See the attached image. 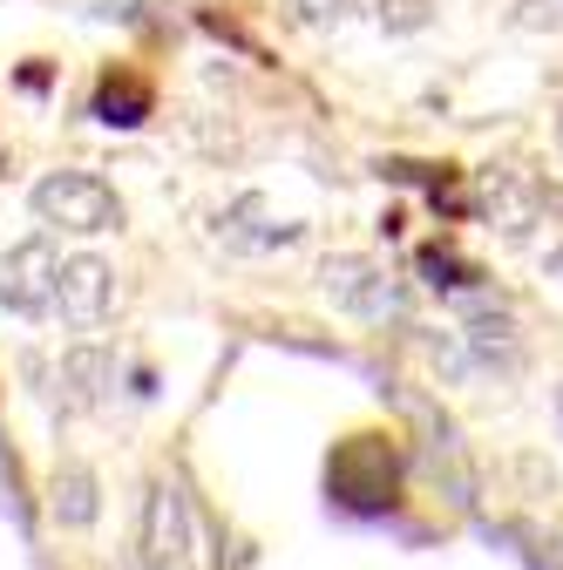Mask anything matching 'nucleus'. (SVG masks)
I'll return each mask as SVG.
<instances>
[{
  "instance_id": "obj_9",
  "label": "nucleus",
  "mask_w": 563,
  "mask_h": 570,
  "mask_svg": "<svg viewBox=\"0 0 563 570\" xmlns=\"http://www.w3.org/2000/svg\"><path fill=\"white\" fill-rule=\"evenodd\" d=\"M61 381H68V407H96L102 387L116 381V361H109L102 346H76V353L61 361Z\"/></svg>"
},
{
  "instance_id": "obj_7",
  "label": "nucleus",
  "mask_w": 563,
  "mask_h": 570,
  "mask_svg": "<svg viewBox=\"0 0 563 570\" xmlns=\"http://www.w3.org/2000/svg\"><path fill=\"white\" fill-rule=\"evenodd\" d=\"M218 232H225L231 252H271V245H293L299 238V225L293 218H271L265 197H238L225 218H218Z\"/></svg>"
},
{
  "instance_id": "obj_1",
  "label": "nucleus",
  "mask_w": 563,
  "mask_h": 570,
  "mask_svg": "<svg viewBox=\"0 0 563 570\" xmlns=\"http://www.w3.org/2000/svg\"><path fill=\"white\" fill-rule=\"evenodd\" d=\"M326 495L354 517H381L401 495V449L394 435H346L326 455Z\"/></svg>"
},
{
  "instance_id": "obj_4",
  "label": "nucleus",
  "mask_w": 563,
  "mask_h": 570,
  "mask_svg": "<svg viewBox=\"0 0 563 570\" xmlns=\"http://www.w3.org/2000/svg\"><path fill=\"white\" fill-rule=\"evenodd\" d=\"M55 278H61V258L48 238H28L0 258V306L21 313V320H41L55 313Z\"/></svg>"
},
{
  "instance_id": "obj_16",
  "label": "nucleus",
  "mask_w": 563,
  "mask_h": 570,
  "mask_svg": "<svg viewBox=\"0 0 563 570\" xmlns=\"http://www.w3.org/2000/svg\"><path fill=\"white\" fill-rule=\"evenodd\" d=\"M136 570H144V563H136Z\"/></svg>"
},
{
  "instance_id": "obj_12",
  "label": "nucleus",
  "mask_w": 563,
  "mask_h": 570,
  "mask_svg": "<svg viewBox=\"0 0 563 570\" xmlns=\"http://www.w3.org/2000/svg\"><path fill=\"white\" fill-rule=\"evenodd\" d=\"M421 272H428L435 293H462V285H475V272L462 258H448V252H421Z\"/></svg>"
},
{
  "instance_id": "obj_6",
  "label": "nucleus",
  "mask_w": 563,
  "mask_h": 570,
  "mask_svg": "<svg viewBox=\"0 0 563 570\" xmlns=\"http://www.w3.org/2000/svg\"><path fill=\"white\" fill-rule=\"evenodd\" d=\"M109 299H116V272L102 265V258H61V278H55V313L68 320V326H102L109 320Z\"/></svg>"
},
{
  "instance_id": "obj_10",
  "label": "nucleus",
  "mask_w": 563,
  "mask_h": 570,
  "mask_svg": "<svg viewBox=\"0 0 563 570\" xmlns=\"http://www.w3.org/2000/svg\"><path fill=\"white\" fill-rule=\"evenodd\" d=\"M55 517L68 523V530H89L96 523V475L89 469H55Z\"/></svg>"
},
{
  "instance_id": "obj_8",
  "label": "nucleus",
  "mask_w": 563,
  "mask_h": 570,
  "mask_svg": "<svg viewBox=\"0 0 563 570\" xmlns=\"http://www.w3.org/2000/svg\"><path fill=\"white\" fill-rule=\"evenodd\" d=\"M150 116V82L144 76H129V68H109V76L96 82V122L109 129H136Z\"/></svg>"
},
{
  "instance_id": "obj_5",
  "label": "nucleus",
  "mask_w": 563,
  "mask_h": 570,
  "mask_svg": "<svg viewBox=\"0 0 563 570\" xmlns=\"http://www.w3.org/2000/svg\"><path fill=\"white\" fill-rule=\"evenodd\" d=\"M144 570H197L190 510H184V489L177 482H157L150 503H144Z\"/></svg>"
},
{
  "instance_id": "obj_14",
  "label": "nucleus",
  "mask_w": 563,
  "mask_h": 570,
  "mask_svg": "<svg viewBox=\"0 0 563 570\" xmlns=\"http://www.w3.org/2000/svg\"><path fill=\"white\" fill-rule=\"evenodd\" d=\"M516 28H563V0H516Z\"/></svg>"
},
{
  "instance_id": "obj_3",
  "label": "nucleus",
  "mask_w": 563,
  "mask_h": 570,
  "mask_svg": "<svg viewBox=\"0 0 563 570\" xmlns=\"http://www.w3.org/2000/svg\"><path fill=\"white\" fill-rule=\"evenodd\" d=\"M326 299L333 306H346V313H360V320H401V285L387 278V265H374V258H354V252H339V258H326Z\"/></svg>"
},
{
  "instance_id": "obj_15",
  "label": "nucleus",
  "mask_w": 563,
  "mask_h": 570,
  "mask_svg": "<svg viewBox=\"0 0 563 570\" xmlns=\"http://www.w3.org/2000/svg\"><path fill=\"white\" fill-rule=\"evenodd\" d=\"M293 8H299V21H306V28H326V21H339V14H346V0H293Z\"/></svg>"
},
{
  "instance_id": "obj_2",
  "label": "nucleus",
  "mask_w": 563,
  "mask_h": 570,
  "mask_svg": "<svg viewBox=\"0 0 563 570\" xmlns=\"http://www.w3.org/2000/svg\"><path fill=\"white\" fill-rule=\"evenodd\" d=\"M34 218L55 225V232L96 238V232H116L122 225V197L102 177H89V170H48L34 184Z\"/></svg>"
},
{
  "instance_id": "obj_11",
  "label": "nucleus",
  "mask_w": 563,
  "mask_h": 570,
  "mask_svg": "<svg viewBox=\"0 0 563 570\" xmlns=\"http://www.w3.org/2000/svg\"><path fill=\"white\" fill-rule=\"evenodd\" d=\"M468 346H475V361H488V367H496V361L516 367V326H510L503 313H496V320H475V326H468Z\"/></svg>"
},
{
  "instance_id": "obj_13",
  "label": "nucleus",
  "mask_w": 563,
  "mask_h": 570,
  "mask_svg": "<svg viewBox=\"0 0 563 570\" xmlns=\"http://www.w3.org/2000/svg\"><path fill=\"white\" fill-rule=\"evenodd\" d=\"M381 28H394V35L428 28V0H381Z\"/></svg>"
}]
</instances>
